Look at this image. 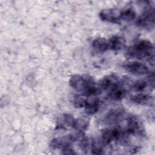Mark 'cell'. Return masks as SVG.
I'll list each match as a JSON object with an SVG mask.
<instances>
[{
	"label": "cell",
	"mask_w": 155,
	"mask_h": 155,
	"mask_svg": "<svg viewBox=\"0 0 155 155\" xmlns=\"http://www.w3.org/2000/svg\"><path fill=\"white\" fill-rule=\"evenodd\" d=\"M82 134L79 133H72L61 137H58L52 139L50 143V147L52 149H60L71 146V144L78 140Z\"/></svg>",
	"instance_id": "4"
},
{
	"label": "cell",
	"mask_w": 155,
	"mask_h": 155,
	"mask_svg": "<svg viewBox=\"0 0 155 155\" xmlns=\"http://www.w3.org/2000/svg\"><path fill=\"white\" fill-rule=\"evenodd\" d=\"M91 44L93 48L97 53H104L109 49L108 42L104 38H96L93 41Z\"/></svg>",
	"instance_id": "12"
},
{
	"label": "cell",
	"mask_w": 155,
	"mask_h": 155,
	"mask_svg": "<svg viewBox=\"0 0 155 155\" xmlns=\"http://www.w3.org/2000/svg\"><path fill=\"white\" fill-rule=\"evenodd\" d=\"M61 151H62L61 153L64 154H76L75 151L73 148H71L70 146L63 148L62 150H61Z\"/></svg>",
	"instance_id": "21"
},
{
	"label": "cell",
	"mask_w": 155,
	"mask_h": 155,
	"mask_svg": "<svg viewBox=\"0 0 155 155\" xmlns=\"http://www.w3.org/2000/svg\"><path fill=\"white\" fill-rule=\"evenodd\" d=\"M100 106V101L97 97L95 95L87 96V101L84 107L85 111L88 115H93L96 113Z\"/></svg>",
	"instance_id": "11"
},
{
	"label": "cell",
	"mask_w": 155,
	"mask_h": 155,
	"mask_svg": "<svg viewBox=\"0 0 155 155\" xmlns=\"http://www.w3.org/2000/svg\"><path fill=\"white\" fill-rule=\"evenodd\" d=\"M87 101V96L84 94H76L73 99V105L75 108H84Z\"/></svg>",
	"instance_id": "19"
},
{
	"label": "cell",
	"mask_w": 155,
	"mask_h": 155,
	"mask_svg": "<svg viewBox=\"0 0 155 155\" xmlns=\"http://www.w3.org/2000/svg\"><path fill=\"white\" fill-rule=\"evenodd\" d=\"M89 123L90 119L88 117L81 116L78 119H75L73 128L76 132L82 134L87 129Z\"/></svg>",
	"instance_id": "14"
},
{
	"label": "cell",
	"mask_w": 155,
	"mask_h": 155,
	"mask_svg": "<svg viewBox=\"0 0 155 155\" xmlns=\"http://www.w3.org/2000/svg\"><path fill=\"white\" fill-rule=\"evenodd\" d=\"M152 97L148 94L139 93L135 95H133L130 97V101L136 104L145 105L151 102Z\"/></svg>",
	"instance_id": "16"
},
{
	"label": "cell",
	"mask_w": 155,
	"mask_h": 155,
	"mask_svg": "<svg viewBox=\"0 0 155 155\" xmlns=\"http://www.w3.org/2000/svg\"><path fill=\"white\" fill-rule=\"evenodd\" d=\"M75 119L73 115L68 113H64L60 115L56 120V128L58 129H67L73 127Z\"/></svg>",
	"instance_id": "10"
},
{
	"label": "cell",
	"mask_w": 155,
	"mask_h": 155,
	"mask_svg": "<svg viewBox=\"0 0 155 155\" xmlns=\"http://www.w3.org/2000/svg\"><path fill=\"white\" fill-rule=\"evenodd\" d=\"M136 16V13L133 8H128L121 11V21L129 22L134 19Z\"/></svg>",
	"instance_id": "18"
},
{
	"label": "cell",
	"mask_w": 155,
	"mask_h": 155,
	"mask_svg": "<svg viewBox=\"0 0 155 155\" xmlns=\"http://www.w3.org/2000/svg\"><path fill=\"white\" fill-rule=\"evenodd\" d=\"M109 49L114 51L121 50L125 45V40L123 38L118 35H114L108 41Z\"/></svg>",
	"instance_id": "15"
},
{
	"label": "cell",
	"mask_w": 155,
	"mask_h": 155,
	"mask_svg": "<svg viewBox=\"0 0 155 155\" xmlns=\"http://www.w3.org/2000/svg\"><path fill=\"white\" fill-rule=\"evenodd\" d=\"M126 95L125 89L120 85V84L109 91L108 97L113 101H120Z\"/></svg>",
	"instance_id": "13"
},
{
	"label": "cell",
	"mask_w": 155,
	"mask_h": 155,
	"mask_svg": "<svg viewBox=\"0 0 155 155\" xmlns=\"http://www.w3.org/2000/svg\"><path fill=\"white\" fill-rule=\"evenodd\" d=\"M125 111L122 108L118 107L110 110L104 116V120L105 124L110 125L117 124L123 119Z\"/></svg>",
	"instance_id": "9"
},
{
	"label": "cell",
	"mask_w": 155,
	"mask_h": 155,
	"mask_svg": "<svg viewBox=\"0 0 155 155\" xmlns=\"http://www.w3.org/2000/svg\"><path fill=\"white\" fill-rule=\"evenodd\" d=\"M127 54L130 58L136 59H147L154 62V45L147 39H142L136 42L128 48Z\"/></svg>",
	"instance_id": "2"
},
{
	"label": "cell",
	"mask_w": 155,
	"mask_h": 155,
	"mask_svg": "<svg viewBox=\"0 0 155 155\" xmlns=\"http://www.w3.org/2000/svg\"><path fill=\"white\" fill-rule=\"evenodd\" d=\"M124 68L127 71L136 75H143L149 73L148 67L137 61L127 62L124 65Z\"/></svg>",
	"instance_id": "8"
},
{
	"label": "cell",
	"mask_w": 155,
	"mask_h": 155,
	"mask_svg": "<svg viewBox=\"0 0 155 155\" xmlns=\"http://www.w3.org/2000/svg\"><path fill=\"white\" fill-rule=\"evenodd\" d=\"M148 82H147V81H143V80L137 81L135 82L133 84V85H132L131 88H132L133 90H134L136 91L142 92V91H143L146 88H148V86L149 85Z\"/></svg>",
	"instance_id": "20"
},
{
	"label": "cell",
	"mask_w": 155,
	"mask_h": 155,
	"mask_svg": "<svg viewBox=\"0 0 155 155\" xmlns=\"http://www.w3.org/2000/svg\"><path fill=\"white\" fill-rule=\"evenodd\" d=\"M121 11L117 8H105L100 12L99 16L102 21L119 24L121 22Z\"/></svg>",
	"instance_id": "6"
},
{
	"label": "cell",
	"mask_w": 155,
	"mask_h": 155,
	"mask_svg": "<svg viewBox=\"0 0 155 155\" xmlns=\"http://www.w3.org/2000/svg\"><path fill=\"white\" fill-rule=\"evenodd\" d=\"M155 12L153 6H149L144 10L143 12L137 19L136 25L142 28L151 29L154 26Z\"/></svg>",
	"instance_id": "3"
},
{
	"label": "cell",
	"mask_w": 155,
	"mask_h": 155,
	"mask_svg": "<svg viewBox=\"0 0 155 155\" xmlns=\"http://www.w3.org/2000/svg\"><path fill=\"white\" fill-rule=\"evenodd\" d=\"M94 140L88 137L84 136L80 140L79 147L82 151L87 153L88 151H90L93 147Z\"/></svg>",
	"instance_id": "17"
},
{
	"label": "cell",
	"mask_w": 155,
	"mask_h": 155,
	"mask_svg": "<svg viewBox=\"0 0 155 155\" xmlns=\"http://www.w3.org/2000/svg\"><path fill=\"white\" fill-rule=\"evenodd\" d=\"M127 127L125 132L128 134H136L143 135L144 133V129L141 121L135 115L130 114L126 118Z\"/></svg>",
	"instance_id": "5"
},
{
	"label": "cell",
	"mask_w": 155,
	"mask_h": 155,
	"mask_svg": "<svg viewBox=\"0 0 155 155\" xmlns=\"http://www.w3.org/2000/svg\"><path fill=\"white\" fill-rule=\"evenodd\" d=\"M120 84V82L119 78L114 74H111L101 78L97 85L99 91H110Z\"/></svg>",
	"instance_id": "7"
},
{
	"label": "cell",
	"mask_w": 155,
	"mask_h": 155,
	"mask_svg": "<svg viewBox=\"0 0 155 155\" xmlns=\"http://www.w3.org/2000/svg\"><path fill=\"white\" fill-rule=\"evenodd\" d=\"M69 85L74 90L87 96L96 95L99 91L94 78L89 75L73 74L69 80Z\"/></svg>",
	"instance_id": "1"
}]
</instances>
